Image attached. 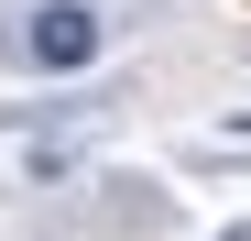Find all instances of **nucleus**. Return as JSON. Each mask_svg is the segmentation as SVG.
<instances>
[{"instance_id":"1","label":"nucleus","mask_w":251,"mask_h":241,"mask_svg":"<svg viewBox=\"0 0 251 241\" xmlns=\"http://www.w3.org/2000/svg\"><path fill=\"white\" fill-rule=\"evenodd\" d=\"M99 55H109V11H99V0H33V11H22V66L88 77Z\"/></svg>"},{"instance_id":"2","label":"nucleus","mask_w":251,"mask_h":241,"mask_svg":"<svg viewBox=\"0 0 251 241\" xmlns=\"http://www.w3.org/2000/svg\"><path fill=\"white\" fill-rule=\"evenodd\" d=\"M229 241H251V230H229Z\"/></svg>"}]
</instances>
